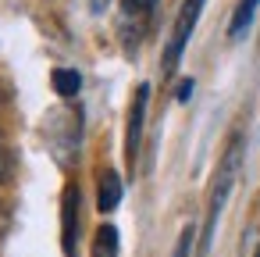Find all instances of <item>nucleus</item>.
<instances>
[{
	"label": "nucleus",
	"mask_w": 260,
	"mask_h": 257,
	"mask_svg": "<svg viewBox=\"0 0 260 257\" xmlns=\"http://www.w3.org/2000/svg\"><path fill=\"white\" fill-rule=\"evenodd\" d=\"M239 161H242V139H235L228 147V154L221 157V168H217V179H214V189H210V207H207V225H203V250H210V239H214V229H217V218H221V207L235 186V175H239Z\"/></svg>",
	"instance_id": "nucleus-1"
},
{
	"label": "nucleus",
	"mask_w": 260,
	"mask_h": 257,
	"mask_svg": "<svg viewBox=\"0 0 260 257\" xmlns=\"http://www.w3.org/2000/svg\"><path fill=\"white\" fill-rule=\"evenodd\" d=\"M203 4H207V0H182L175 29H171V40H168V54H164V68L168 72L178 68V61H182V54L189 47V36H192V29H196L200 15H203Z\"/></svg>",
	"instance_id": "nucleus-2"
},
{
	"label": "nucleus",
	"mask_w": 260,
	"mask_h": 257,
	"mask_svg": "<svg viewBox=\"0 0 260 257\" xmlns=\"http://www.w3.org/2000/svg\"><path fill=\"white\" fill-rule=\"evenodd\" d=\"M153 11H157V0H121V8H118V33H121L125 47H136L143 40Z\"/></svg>",
	"instance_id": "nucleus-3"
},
{
	"label": "nucleus",
	"mask_w": 260,
	"mask_h": 257,
	"mask_svg": "<svg viewBox=\"0 0 260 257\" xmlns=\"http://www.w3.org/2000/svg\"><path fill=\"white\" fill-rule=\"evenodd\" d=\"M146 104H150V86H139L132 93V107H128V122H125V161L128 164H136V157H139L143 125H146Z\"/></svg>",
	"instance_id": "nucleus-4"
},
{
	"label": "nucleus",
	"mask_w": 260,
	"mask_h": 257,
	"mask_svg": "<svg viewBox=\"0 0 260 257\" xmlns=\"http://www.w3.org/2000/svg\"><path fill=\"white\" fill-rule=\"evenodd\" d=\"M75 232H79V186L68 182L61 200V246L68 257L75 253Z\"/></svg>",
	"instance_id": "nucleus-5"
},
{
	"label": "nucleus",
	"mask_w": 260,
	"mask_h": 257,
	"mask_svg": "<svg viewBox=\"0 0 260 257\" xmlns=\"http://www.w3.org/2000/svg\"><path fill=\"white\" fill-rule=\"evenodd\" d=\"M121 193H125V186H121V175L114 172V168H107L104 175H100V189H96V207L107 214V211H114L118 204H121Z\"/></svg>",
	"instance_id": "nucleus-6"
},
{
	"label": "nucleus",
	"mask_w": 260,
	"mask_h": 257,
	"mask_svg": "<svg viewBox=\"0 0 260 257\" xmlns=\"http://www.w3.org/2000/svg\"><path fill=\"white\" fill-rule=\"evenodd\" d=\"M118 250H121V236L111 221H104L93 236V257H118Z\"/></svg>",
	"instance_id": "nucleus-7"
},
{
	"label": "nucleus",
	"mask_w": 260,
	"mask_h": 257,
	"mask_svg": "<svg viewBox=\"0 0 260 257\" xmlns=\"http://www.w3.org/2000/svg\"><path fill=\"white\" fill-rule=\"evenodd\" d=\"M256 11H260V0H239V8H235V15H232V25H228V36H232V40H242L246 29L253 25Z\"/></svg>",
	"instance_id": "nucleus-8"
},
{
	"label": "nucleus",
	"mask_w": 260,
	"mask_h": 257,
	"mask_svg": "<svg viewBox=\"0 0 260 257\" xmlns=\"http://www.w3.org/2000/svg\"><path fill=\"white\" fill-rule=\"evenodd\" d=\"M54 90L61 97H75L82 90V75L75 68H54Z\"/></svg>",
	"instance_id": "nucleus-9"
},
{
	"label": "nucleus",
	"mask_w": 260,
	"mask_h": 257,
	"mask_svg": "<svg viewBox=\"0 0 260 257\" xmlns=\"http://www.w3.org/2000/svg\"><path fill=\"white\" fill-rule=\"evenodd\" d=\"M189 250H192V225L178 236V243H175V253H171V257H189Z\"/></svg>",
	"instance_id": "nucleus-10"
},
{
	"label": "nucleus",
	"mask_w": 260,
	"mask_h": 257,
	"mask_svg": "<svg viewBox=\"0 0 260 257\" xmlns=\"http://www.w3.org/2000/svg\"><path fill=\"white\" fill-rule=\"evenodd\" d=\"M189 93H192V79H185V82H182V86H178V100H185V97H189Z\"/></svg>",
	"instance_id": "nucleus-11"
},
{
	"label": "nucleus",
	"mask_w": 260,
	"mask_h": 257,
	"mask_svg": "<svg viewBox=\"0 0 260 257\" xmlns=\"http://www.w3.org/2000/svg\"><path fill=\"white\" fill-rule=\"evenodd\" d=\"M107 4H111V0H89V8H93V11H96V15H100V11H104V8H107Z\"/></svg>",
	"instance_id": "nucleus-12"
},
{
	"label": "nucleus",
	"mask_w": 260,
	"mask_h": 257,
	"mask_svg": "<svg viewBox=\"0 0 260 257\" xmlns=\"http://www.w3.org/2000/svg\"><path fill=\"white\" fill-rule=\"evenodd\" d=\"M0 175H4V154H0Z\"/></svg>",
	"instance_id": "nucleus-13"
},
{
	"label": "nucleus",
	"mask_w": 260,
	"mask_h": 257,
	"mask_svg": "<svg viewBox=\"0 0 260 257\" xmlns=\"http://www.w3.org/2000/svg\"><path fill=\"white\" fill-rule=\"evenodd\" d=\"M256 257H260V250H256Z\"/></svg>",
	"instance_id": "nucleus-14"
}]
</instances>
